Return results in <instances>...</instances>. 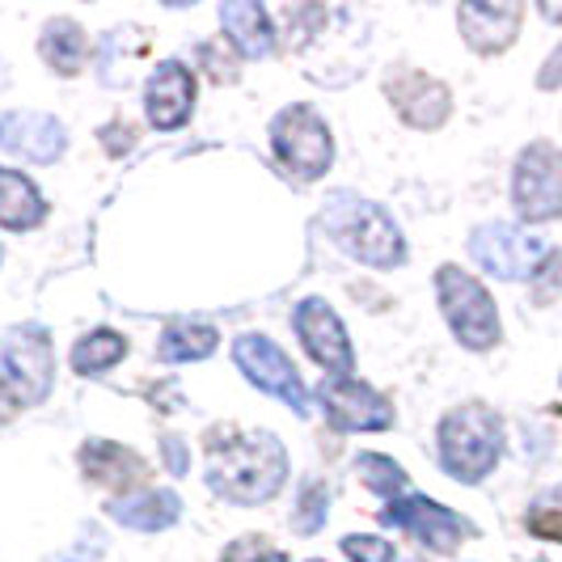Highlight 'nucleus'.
I'll list each match as a JSON object with an SVG mask.
<instances>
[{"instance_id": "obj_1", "label": "nucleus", "mask_w": 562, "mask_h": 562, "mask_svg": "<svg viewBox=\"0 0 562 562\" xmlns=\"http://www.w3.org/2000/svg\"><path fill=\"white\" fill-rule=\"evenodd\" d=\"M288 482V449L276 431H250L207 445V486L237 507L276 499Z\"/></svg>"}, {"instance_id": "obj_2", "label": "nucleus", "mask_w": 562, "mask_h": 562, "mask_svg": "<svg viewBox=\"0 0 562 562\" xmlns=\"http://www.w3.org/2000/svg\"><path fill=\"white\" fill-rule=\"evenodd\" d=\"M436 452H440V470L452 482L479 486L495 474L504 457V419L482 402L452 406L436 427Z\"/></svg>"}, {"instance_id": "obj_3", "label": "nucleus", "mask_w": 562, "mask_h": 562, "mask_svg": "<svg viewBox=\"0 0 562 562\" xmlns=\"http://www.w3.org/2000/svg\"><path fill=\"white\" fill-rule=\"evenodd\" d=\"M322 221L335 233L338 246L351 254L356 262H364V267L394 271V267L406 262V237H402V228L372 199H360L356 191H338V195L326 199Z\"/></svg>"}, {"instance_id": "obj_4", "label": "nucleus", "mask_w": 562, "mask_h": 562, "mask_svg": "<svg viewBox=\"0 0 562 562\" xmlns=\"http://www.w3.org/2000/svg\"><path fill=\"white\" fill-rule=\"evenodd\" d=\"M436 301H440V313L465 351H495L499 347L504 322L495 310V296L470 271L445 262L436 271Z\"/></svg>"}, {"instance_id": "obj_5", "label": "nucleus", "mask_w": 562, "mask_h": 562, "mask_svg": "<svg viewBox=\"0 0 562 562\" xmlns=\"http://www.w3.org/2000/svg\"><path fill=\"white\" fill-rule=\"evenodd\" d=\"M0 381L18 406L47 402L52 385H56V342L47 335V326L22 322V326L4 330V338H0Z\"/></svg>"}, {"instance_id": "obj_6", "label": "nucleus", "mask_w": 562, "mask_h": 562, "mask_svg": "<svg viewBox=\"0 0 562 562\" xmlns=\"http://www.w3.org/2000/svg\"><path fill=\"white\" fill-rule=\"evenodd\" d=\"M271 153L292 178L317 182V178H326V169L335 166V136L313 106L292 102L271 119Z\"/></svg>"}, {"instance_id": "obj_7", "label": "nucleus", "mask_w": 562, "mask_h": 562, "mask_svg": "<svg viewBox=\"0 0 562 562\" xmlns=\"http://www.w3.org/2000/svg\"><path fill=\"white\" fill-rule=\"evenodd\" d=\"M465 250H470V258L479 262L486 276L507 283H529L546 267L550 241L537 237L533 228L512 225V221H486V225H479L470 233Z\"/></svg>"}, {"instance_id": "obj_8", "label": "nucleus", "mask_w": 562, "mask_h": 562, "mask_svg": "<svg viewBox=\"0 0 562 562\" xmlns=\"http://www.w3.org/2000/svg\"><path fill=\"white\" fill-rule=\"evenodd\" d=\"M512 207L520 225H550L562 216V148L533 140L512 166Z\"/></svg>"}, {"instance_id": "obj_9", "label": "nucleus", "mask_w": 562, "mask_h": 562, "mask_svg": "<svg viewBox=\"0 0 562 562\" xmlns=\"http://www.w3.org/2000/svg\"><path fill=\"white\" fill-rule=\"evenodd\" d=\"M233 364L241 368V376L250 381L254 390L280 397L283 406L296 415V419H310L313 402H310V385L301 381L296 364L288 360L276 338L267 335H237L233 338Z\"/></svg>"}, {"instance_id": "obj_10", "label": "nucleus", "mask_w": 562, "mask_h": 562, "mask_svg": "<svg viewBox=\"0 0 562 562\" xmlns=\"http://www.w3.org/2000/svg\"><path fill=\"white\" fill-rule=\"evenodd\" d=\"M381 520L402 529L406 537H415L431 554H457L465 533H474V525L465 516H457L452 507L436 504L427 495H397V499H390V507H381Z\"/></svg>"}, {"instance_id": "obj_11", "label": "nucleus", "mask_w": 562, "mask_h": 562, "mask_svg": "<svg viewBox=\"0 0 562 562\" xmlns=\"http://www.w3.org/2000/svg\"><path fill=\"white\" fill-rule=\"evenodd\" d=\"M313 397L335 431H385V427H394L390 397L376 394L360 376H326L313 390Z\"/></svg>"}, {"instance_id": "obj_12", "label": "nucleus", "mask_w": 562, "mask_h": 562, "mask_svg": "<svg viewBox=\"0 0 562 562\" xmlns=\"http://www.w3.org/2000/svg\"><path fill=\"white\" fill-rule=\"evenodd\" d=\"M292 330L301 338V347L310 351L313 364H322L330 376H351L356 372V351H351L347 326L322 296H305L292 310Z\"/></svg>"}, {"instance_id": "obj_13", "label": "nucleus", "mask_w": 562, "mask_h": 562, "mask_svg": "<svg viewBox=\"0 0 562 562\" xmlns=\"http://www.w3.org/2000/svg\"><path fill=\"white\" fill-rule=\"evenodd\" d=\"M385 98H390V106H394L397 119H402L406 127H415V132H436V127L449 123V114H452L449 85L427 77L419 68H394V72L385 77Z\"/></svg>"}, {"instance_id": "obj_14", "label": "nucleus", "mask_w": 562, "mask_h": 562, "mask_svg": "<svg viewBox=\"0 0 562 562\" xmlns=\"http://www.w3.org/2000/svg\"><path fill=\"white\" fill-rule=\"evenodd\" d=\"M0 148L30 166H56L68 153V127L47 111H4L0 114Z\"/></svg>"}, {"instance_id": "obj_15", "label": "nucleus", "mask_w": 562, "mask_h": 562, "mask_svg": "<svg viewBox=\"0 0 562 562\" xmlns=\"http://www.w3.org/2000/svg\"><path fill=\"white\" fill-rule=\"evenodd\" d=\"M195 111V72L182 59L157 64V72L144 85V114L157 132H178Z\"/></svg>"}, {"instance_id": "obj_16", "label": "nucleus", "mask_w": 562, "mask_h": 562, "mask_svg": "<svg viewBox=\"0 0 562 562\" xmlns=\"http://www.w3.org/2000/svg\"><path fill=\"white\" fill-rule=\"evenodd\" d=\"M520 18L525 9L520 4H461L457 9V26H461V38L470 52L479 56H499L516 43L520 34Z\"/></svg>"}, {"instance_id": "obj_17", "label": "nucleus", "mask_w": 562, "mask_h": 562, "mask_svg": "<svg viewBox=\"0 0 562 562\" xmlns=\"http://www.w3.org/2000/svg\"><path fill=\"white\" fill-rule=\"evenodd\" d=\"M225 43L241 59H267L276 52V18L258 0H228L221 4Z\"/></svg>"}, {"instance_id": "obj_18", "label": "nucleus", "mask_w": 562, "mask_h": 562, "mask_svg": "<svg viewBox=\"0 0 562 562\" xmlns=\"http://www.w3.org/2000/svg\"><path fill=\"white\" fill-rule=\"evenodd\" d=\"M111 520L123 525V529H136V533H166L178 525L182 516V499L173 491H161V486H140L132 495H119L111 499Z\"/></svg>"}, {"instance_id": "obj_19", "label": "nucleus", "mask_w": 562, "mask_h": 562, "mask_svg": "<svg viewBox=\"0 0 562 562\" xmlns=\"http://www.w3.org/2000/svg\"><path fill=\"white\" fill-rule=\"evenodd\" d=\"M81 474L89 482H98V486H111V491L132 495V486L140 491V482H144V461H140V452L123 449V445H114V440H85Z\"/></svg>"}, {"instance_id": "obj_20", "label": "nucleus", "mask_w": 562, "mask_h": 562, "mask_svg": "<svg viewBox=\"0 0 562 562\" xmlns=\"http://www.w3.org/2000/svg\"><path fill=\"white\" fill-rule=\"evenodd\" d=\"M47 221V199L22 169L0 166V228L4 233H30Z\"/></svg>"}, {"instance_id": "obj_21", "label": "nucleus", "mask_w": 562, "mask_h": 562, "mask_svg": "<svg viewBox=\"0 0 562 562\" xmlns=\"http://www.w3.org/2000/svg\"><path fill=\"white\" fill-rule=\"evenodd\" d=\"M38 56L56 77H77L89 59V34L72 18H52L38 34Z\"/></svg>"}, {"instance_id": "obj_22", "label": "nucleus", "mask_w": 562, "mask_h": 562, "mask_svg": "<svg viewBox=\"0 0 562 562\" xmlns=\"http://www.w3.org/2000/svg\"><path fill=\"white\" fill-rule=\"evenodd\" d=\"M216 347H221L216 326L187 317V322H169L166 330H161L157 360H166V364H195V360H207Z\"/></svg>"}, {"instance_id": "obj_23", "label": "nucleus", "mask_w": 562, "mask_h": 562, "mask_svg": "<svg viewBox=\"0 0 562 562\" xmlns=\"http://www.w3.org/2000/svg\"><path fill=\"white\" fill-rule=\"evenodd\" d=\"M127 356V338L111 330V326H98V330H89L72 342V356H68V364L77 376H102V372H111L119 360Z\"/></svg>"}, {"instance_id": "obj_24", "label": "nucleus", "mask_w": 562, "mask_h": 562, "mask_svg": "<svg viewBox=\"0 0 562 562\" xmlns=\"http://www.w3.org/2000/svg\"><path fill=\"white\" fill-rule=\"evenodd\" d=\"M356 474L364 482L372 495H381V499H397V495H406V470L397 465L394 457H385V452H360L356 457Z\"/></svg>"}, {"instance_id": "obj_25", "label": "nucleus", "mask_w": 562, "mask_h": 562, "mask_svg": "<svg viewBox=\"0 0 562 562\" xmlns=\"http://www.w3.org/2000/svg\"><path fill=\"white\" fill-rule=\"evenodd\" d=\"M326 516H330V491H326V482L305 479V482H301V491H296L292 529H296L301 537H313L322 525H326Z\"/></svg>"}, {"instance_id": "obj_26", "label": "nucleus", "mask_w": 562, "mask_h": 562, "mask_svg": "<svg viewBox=\"0 0 562 562\" xmlns=\"http://www.w3.org/2000/svg\"><path fill=\"white\" fill-rule=\"evenodd\" d=\"M338 546L351 562H397L394 541H385L381 533H347Z\"/></svg>"}, {"instance_id": "obj_27", "label": "nucleus", "mask_w": 562, "mask_h": 562, "mask_svg": "<svg viewBox=\"0 0 562 562\" xmlns=\"http://www.w3.org/2000/svg\"><path fill=\"white\" fill-rule=\"evenodd\" d=\"M221 562H288L283 550L276 546H267L262 537H237V541H228Z\"/></svg>"}, {"instance_id": "obj_28", "label": "nucleus", "mask_w": 562, "mask_h": 562, "mask_svg": "<svg viewBox=\"0 0 562 562\" xmlns=\"http://www.w3.org/2000/svg\"><path fill=\"white\" fill-rule=\"evenodd\" d=\"M559 292H562V250H550L546 267L537 271V280H533V296L546 305V301H554Z\"/></svg>"}, {"instance_id": "obj_29", "label": "nucleus", "mask_w": 562, "mask_h": 562, "mask_svg": "<svg viewBox=\"0 0 562 562\" xmlns=\"http://www.w3.org/2000/svg\"><path fill=\"white\" fill-rule=\"evenodd\" d=\"M161 461H166V470L173 479H182V474L191 470V449H187V440H182V436H166V440H161Z\"/></svg>"}, {"instance_id": "obj_30", "label": "nucleus", "mask_w": 562, "mask_h": 562, "mask_svg": "<svg viewBox=\"0 0 562 562\" xmlns=\"http://www.w3.org/2000/svg\"><path fill=\"white\" fill-rule=\"evenodd\" d=\"M537 89H562V43L546 56L541 72H537Z\"/></svg>"}, {"instance_id": "obj_31", "label": "nucleus", "mask_w": 562, "mask_h": 562, "mask_svg": "<svg viewBox=\"0 0 562 562\" xmlns=\"http://www.w3.org/2000/svg\"><path fill=\"white\" fill-rule=\"evenodd\" d=\"M18 411H22V406L13 402V394H9V390H4V381H0V423H9Z\"/></svg>"}, {"instance_id": "obj_32", "label": "nucleus", "mask_w": 562, "mask_h": 562, "mask_svg": "<svg viewBox=\"0 0 562 562\" xmlns=\"http://www.w3.org/2000/svg\"><path fill=\"white\" fill-rule=\"evenodd\" d=\"M541 18H546V22H562V9H554V4H541Z\"/></svg>"}, {"instance_id": "obj_33", "label": "nucleus", "mask_w": 562, "mask_h": 562, "mask_svg": "<svg viewBox=\"0 0 562 562\" xmlns=\"http://www.w3.org/2000/svg\"><path fill=\"white\" fill-rule=\"evenodd\" d=\"M310 562H326V559H310Z\"/></svg>"}, {"instance_id": "obj_34", "label": "nucleus", "mask_w": 562, "mask_h": 562, "mask_svg": "<svg viewBox=\"0 0 562 562\" xmlns=\"http://www.w3.org/2000/svg\"><path fill=\"white\" fill-rule=\"evenodd\" d=\"M411 562H419V559H411Z\"/></svg>"}]
</instances>
